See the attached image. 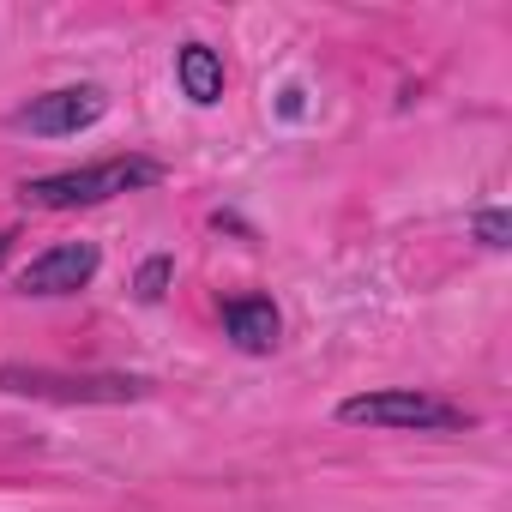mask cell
Segmentation results:
<instances>
[{"label":"cell","mask_w":512,"mask_h":512,"mask_svg":"<svg viewBox=\"0 0 512 512\" xmlns=\"http://www.w3.org/2000/svg\"><path fill=\"white\" fill-rule=\"evenodd\" d=\"M157 181H163V163H151V157H115V163H91V169H61V175L25 181L19 193L37 211H79V205H103L115 193L157 187Z\"/></svg>","instance_id":"1"},{"label":"cell","mask_w":512,"mask_h":512,"mask_svg":"<svg viewBox=\"0 0 512 512\" xmlns=\"http://www.w3.org/2000/svg\"><path fill=\"white\" fill-rule=\"evenodd\" d=\"M338 422L350 428H464L470 410L428 398V392H368V398H344Z\"/></svg>","instance_id":"2"},{"label":"cell","mask_w":512,"mask_h":512,"mask_svg":"<svg viewBox=\"0 0 512 512\" xmlns=\"http://www.w3.org/2000/svg\"><path fill=\"white\" fill-rule=\"evenodd\" d=\"M0 386L7 392H31V398H79V404H127L145 392V380H73V374H49V368H0Z\"/></svg>","instance_id":"3"},{"label":"cell","mask_w":512,"mask_h":512,"mask_svg":"<svg viewBox=\"0 0 512 512\" xmlns=\"http://www.w3.org/2000/svg\"><path fill=\"white\" fill-rule=\"evenodd\" d=\"M91 278H97V241H61L43 260L25 266L19 290L25 296H67V290H85Z\"/></svg>","instance_id":"4"},{"label":"cell","mask_w":512,"mask_h":512,"mask_svg":"<svg viewBox=\"0 0 512 512\" xmlns=\"http://www.w3.org/2000/svg\"><path fill=\"white\" fill-rule=\"evenodd\" d=\"M103 115V91L97 85H67V91H49L37 103L19 109V127L25 133H43V139H61V133H79Z\"/></svg>","instance_id":"5"},{"label":"cell","mask_w":512,"mask_h":512,"mask_svg":"<svg viewBox=\"0 0 512 512\" xmlns=\"http://www.w3.org/2000/svg\"><path fill=\"white\" fill-rule=\"evenodd\" d=\"M223 332L235 338V350L266 356V350L278 344V308H272V302H260V296L229 302V308H223Z\"/></svg>","instance_id":"6"},{"label":"cell","mask_w":512,"mask_h":512,"mask_svg":"<svg viewBox=\"0 0 512 512\" xmlns=\"http://www.w3.org/2000/svg\"><path fill=\"white\" fill-rule=\"evenodd\" d=\"M175 73H181V91H187L193 103H217V97H223V61H217V49L187 43L181 61H175Z\"/></svg>","instance_id":"7"},{"label":"cell","mask_w":512,"mask_h":512,"mask_svg":"<svg viewBox=\"0 0 512 512\" xmlns=\"http://www.w3.org/2000/svg\"><path fill=\"white\" fill-rule=\"evenodd\" d=\"M169 272H175L169 260H145V272H139V284H133V290H139V302H157V296H163V284H169Z\"/></svg>","instance_id":"8"},{"label":"cell","mask_w":512,"mask_h":512,"mask_svg":"<svg viewBox=\"0 0 512 512\" xmlns=\"http://www.w3.org/2000/svg\"><path fill=\"white\" fill-rule=\"evenodd\" d=\"M476 235H482L488 247H506V211H482V217H476Z\"/></svg>","instance_id":"9"},{"label":"cell","mask_w":512,"mask_h":512,"mask_svg":"<svg viewBox=\"0 0 512 512\" xmlns=\"http://www.w3.org/2000/svg\"><path fill=\"white\" fill-rule=\"evenodd\" d=\"M7 241H13V235H7ZM7 241H0V260H7Z\"/></svg>","instance_id":"10"}]
</instances>
